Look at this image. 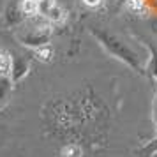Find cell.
Segmentation results:
<instances>
[{
  "instance_id": "obj_3",
  "label": "cell",
  "mask_w": 157,
  "mask_h": 157,
  "mask_svg": "<svg viewBox=\"0 0 157 157\" xmlns=\"http://www.w3.org/2000/svg\"><path fill=\"white\" fill-rule=\"evenodd\" d=\"M145 46L150 51V57L147 60V65H145V72H148L150 78L154 81H157V46H154L150 43H145Z\"/></svg>"
},
{
  "instance_id": "obj_9",
  "label": "cell",
  "mask_w": 157,
  "mask_h": 157,
  "mask_svg": "<svg viewBox=\"0 0 157 157\" xmlns=\"http://www.w3.org/2000/svg\"><path fill=\"white\" fill-rule=\"evenodd\" d=\"M101 0H85V4H88V6H97Z\"/></svg>"
},
{
  "instance_id": "obj_1",
  "label": "cell",
  "mask_w": 157,
  "mask_h": 157,
  "mask_svg": "<svg viewBox=\"0 0 157 157\" xmlns=\"http://www.w3.org/2000/svg\"><path fill=\"white\" fill-rule=\"evenodd\" d=\"M94 34H95V37L99 39V43L106 48V51L109 53V55H113L115 58L122 60L124 64H127L129 67H132L134 71L145 72L143 71L145 65H143L141 55H140L127 41H124L122 37L115 36V34H111V32H106V30H99V32L94 30Z\"/></svg>"
},
{
  "instance_id": "obj_7",
  "label": "cell",
  "mask_w": 157,
  "mask_h": 157,
  "mask_svg": "<svg viewBox=\"0 0 157 157\" xmlns=\"http://www.w3.org/2000/svg\"><path fill=\"white\" fill-rule=\"evenodd\" d=\"M7 92H9V81L7 79H0V104H2L4 97L7 95Z\"/></svg>"
},
{
  "instance_id": "obj_8",
  "label": "cell",
  "mask_w": 157,
  "mask_h": 157,
  "mask_svg": "<svg viewBox=\"0 0 157 157\" xmlns=\"http://www.w3.org/2000/svg\"><path fill=\"white\" fill-rule=\"evenodd\" d=\"M152 113H154V125H155V134H157V92L154 95V104H152Z\"/></svg>"
},
{
  "instance_id": "obj_10",
  "label": "cell",
  "mask_w": 157,
  "mask_h": 157,
  "mask_svg": "<svg viewBox=\"0 0 157 157\" xmlns=\"http://www.w3.org/2000/svg\"><path fill=\"white\" fill-rule=\"evenodd\" d=\"M152 25H154V30H155V32H157V20H155V21H154V23H152Z\"/></svg>"
},
{
  "instance_id": "obj_5",
  "label": "cell",
  "mask_w": 157,
  "mask_h": 157,
  "mask_svg": "<svg viewBox=\"0 0 157 157\" xmlns=\"http://www.w3.org/2000/svg\"><path fill=\"white\" fill-rule=\"evenodd\" d=\"M141 154H143V157H150V155H154V154H157V134L147 147H143Z\"/></svg>"
},
{
  "instance_id": "obj_4",
  "label": "cell",
  "mask_w": 157,
  "mask_h": 157,
  "mask_svg": "<svg viewBox=\"0 0 157 157\" xmlns=\"http://www.w3.org/2000/svg\"><path fill=\"white\" fill-rule=\"evenodd\" d=\"M21 7L27 14H36L37 11H39V4H37V0H25Z\"/></svg>"
},
{
  "instance_id": "obj_6",
  "label": "cell",
  "mask_w": 157,
  "mask_h": 157,
  "mask_svg": "<svg viewBox=\"0 0 157 157\" xmlns=\"http://www.w3.org/2000/svg\"><path fill=\"white\" fill-rule=\"evenodd\" d=\"M64 157H81V150H79V147H76V145H69V147H65L64 148Z\"/></svg>"
},
{
  "instance_id": "obj_2",
  "label": "cell",
  "mask_w": 157,
  "mask_h": 157,
  "mask_svg": "<svg viewBox=\"0 0 157 157\" xmlns=\"http://www.w3.org/2000/svg\"><path fill=\"white\" fill-rule=\"evenodd\" d=\"M39 13L48 16L50 20H60L62 18V11L57 7L55 0H39Z\"/></svg>"
}]
</instances>
